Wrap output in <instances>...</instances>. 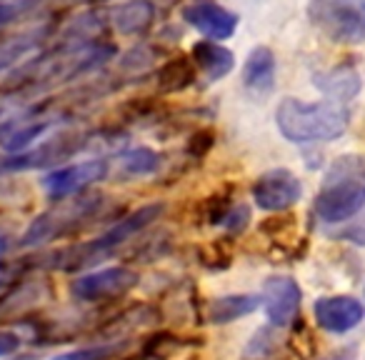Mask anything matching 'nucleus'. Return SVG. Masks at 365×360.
I'll use <instances>...</instances> for the list:
<instances>
[{"mask_svg": "<svg viewBox=\"0 0 365 360\" xmlns=\"http://www.w3.org/2000/svg\"><path fill=\"white\" fill-rule=\"evenodd\" d=\"M365 208V158L340 155L328 165L315 195V213L323 223H345Z\"/></svg>", "mask_w": 365, "mask_h": 360, "instance_id": "obj_1", "label": "nucleus"}, {"mask_svg": "<svg viewBox=\"0 0 365 360\" xmlns=\"http://www.w3.org/2000/svg\"><path fill=\"white\" fill-rule=\"evenodd\" d=\"M275 123L290 143H328L348 130V108L338 101L303 103L285 98L275 110Z\"/></svg>", "mask_w": 365, "mask_h": 360, "instance_id": "obj_2", "label": "nucleus"}, {"mask_svg": "<svg viewBox=\"0 0 365 360\" xmlns=\"http://www.w3.org/2000/svg\"><path fill=\"white\" fill-rule=\"evenodd\" d=\"M160 213H163V205H158V203L143 205V208H138L135 213H130L128 218L118 220V223L113 225L108 233H103L101 238H96V240H91V243H83V245H78V248H71V250H66V253H61V258L66 260V263H63V268L76 270V268H83V265L93 263L96 258L106 255L108 250L118 248V245H123L125 240H130L133 235H138L140 230H145L153 220L160 218Z\"/></svg>", "mask_w": 365, "mask_h": 360, "instance_id": "obj_3", "label": "nucleus"}, {"mask_svg": "<svg viewBox=\"0 0 365 360\" xmlns=\"http://www.w3.org/2000/svg\"><path fill=\"white\" fill-rule=\"evenodd\" d=\"M98 208H101V198H96V195L76 198V200L61 198V203H58L56 208L33 220V225L26 230V235H23V245H38V243H46V240L61 238L68 230H76L78 225L91 218Z\"/></svg>", "mask_w": 365, "mask_h": 360, "instance_id": "obj_4", "label": "nucleus"}, {"mask_svg": "<svg viewBox=\"0 0 365 360\" xmlns=\"http://www.w3.org/2000/svg\"><path fill=\"white\" fill-rule=\"evenodd\" d=\"M308 16L333 43L365 41V18L348 0H310Z\"/></svg>", "mask_w": 365, "mask_h": 360, "instance_id": "obj_5", "label": "nucleus"}, {"mask_svg": "<svg viewBox=\"0 0 365 360\" xmlns=\"http://www.w3.org/2000/svg\"><path fill=\"white\" fill-rule=\"evenodd\" d=\"M300 195H303L300 180L290 170H283V168L263 173L253 183V200L258 203V208L270 210V213L293 208L300 200Z\"/></svg>", "mask_w": 365, "mask_h": 360, "instance_id": "obj_6", "label": "nucleus"}, {"mask_svg": "<svg viewBox=\"0 0 365 360\" xmlns=\"http://www.w3.org/2000/svg\"><path fill=\"white\" fill-rule=\"evenodd\" d=\"M81 140L83 135H78V133H61V135L41 143L33 150H23L18 155L0 160V170H33V168H46L53 165V163L68 160L83 145Z\"/></svg>", "mask_w": 365, "mask_h": 360, "instance_id": "obj_7", "label": "nucleus"}, {"mask_svg": "<svg viewBox=\"0 0 365 360\" xmlns=\"http://www.w3.org/2000/svg\"><path fill=\"white\" fill-rule=\"evenodd\" d=\"M138 285V273L130 268H106L98 273L83 275L73 283V295L81 300H108L120 298Z\"/></svg>", "mask_w": 365, "mask_h": 360, "instance_id": "obj_8", "label": "nucleus"}, {"mask_svg": "<svg viewBox=\"0 0 365 360\" xmlns=\"http://www.w3.org/2000/svg\"><path fill=\"white\" fill-rule=\"evenodd\" d=\"M182 21L198 33H203L208 41H228L238 28V16L225 11L213 0H195L182 8Z\"/></svg>", "mask_w": 365, "mask_h": 360, "instance_id": "obj_9", "label": "nucleus"}, {"mask_svg": "<svg viewBox=\"0 0 365 360\" xmlns=\"http://www.w3.org/2000/svg\"><path fill=\"white\" fill-rule=\"evenodd\" d=\"M108 173L106 160H86L76 163V165L58 168L51 175L43 180L46 190L51 193V198H68V195H78L86 188H91L93 183L103 180Z\"/></svg>", "mask_w": 365, "mask_h": 360, "instance_id": "obj_10", "label": "nucleus"}, {"mask_svg": "<svg viewBox=\"0 0 365 360\" xmlns=\"http://www.w3.org/2000/svg\"><path fill=\"white\" fill-rule=\"evenodd\" d=\"M56 115L46 110H23L21 115L8 118L6 123H0V145L11 153L28 150L33 140L43 135L48 128H53Z\"/></svg>", "mask_w": 365, "mask_h": 360, "instance_id": "obj_11", "label": "nucleus"}, {"mask_svg": "<svg viewBox=\"0 0 365 360\" xmlns=\"http://www.w3.org/2000/svg\"><path fill=\"white\" fill-rule=\"evenodd\" d=\"M263 308L265 315L273 325H290L298 315L300 308V288L293 278H285V275H278V278H270L263 288Z\"/></svg>", "mask_w": 365, "mask_h": 360, "instance_id": "obj_12", "label": "nucleus"}, {"mask_svg": "<svg viewBox=\"0 0 365 360\" xmlns=\"http://www.w3.org/2000/svg\"><path fill=\"white\" fill-rule=\"evenodd\" d=\"M313 313L323 330H328V333H348L363 320L365 308L360 300L350 298V295H330V298H320L315 303Z\"/></svg>", "mask_w": 365, "mask_h": 360, "instance_id": "obj_13", "label": "nucleus"}, {"mask_svg": "<svg viewBox=\"0 0 365 360\" xmlns=\"http://www.w3.org/2000/svg\"><path fill=\"white\" fill-rule=\"evenodd\" d=\"M243 86L255 96L270 93L275 86V56L270 48L258 46L250 51L243 66Z\"/></svg>", "mask_w": 365, "mask_h": 360, "instance_id": "obj_14", "label": "nucleus"}, {"mask_svg": "<svg viewBox=\"0 0 365 360\" xmlns=\"http://www.w3.org/2000/svg\"><path fill=\"white\" fill-rule=\"evenodd\" d=\"M155 21V6L150 0H128L110 11V23L120 36H143Z\"/></svg>", "mask_w": 365, "mask_h": 360, "instance_id": "obj_15", "label": "nucleus"}, {"mask_svg": "<svg viewBox=\"0 0 365 360\" xmlns=\"http://www.w3.org/2000/svg\"><path fill=\"white\" fill-rule=\"evenodd\" d=\"M190 58H193L195 68L205 73L208 81H220L235 66L233 53L225 46H220L218 41H198L190 51Z\"/></svg>", "mask_w": 365, "mask_h": 360, "instance_id": "obj_16", "label": "nucleus"}, {"mask_svg": "<svg viewBox=\"0 0 365 360\" xmlns=\"http://www.w3.org/2000/svg\"><path fill=\"white\" fill-rule=\"evenodd\" d=\"M315 86L325 93L328 101H338V103H348L358 96L360 91V76L355 73V68L350 66H340L333 68L328 73H320L315 76Z\"/></svg>", "mask_w": 365, "mask_h": 360, "instance_id": "obj_17", "label": "nucleus"}, {"mask_svg": "<svg viewBox=\"0 0 365 360\" xmlns=\"http://www.w3.org/2000/svg\"><path fill=\"white\" fill-rule=\"evenodd\" d=\"M46 36H48V28H33V31H26L21 36H13L0 43V73H8L21 61H26L33 51L41 48Z\"/></svg>", "mask_w": 365, "mask_h": 360, "instance_id": "obj_18", "label": "nucleus"}, {"mask_svg": "<svg viewBox=\"0 0 365 360\" xmlns=\"http://www.w3.org/2000/svg\"><path fill=\"white\" fill-rule=\"evenodd\" d=\"M195 73H198V68H195L193 58H185V56L170 58V61L158 71V86L165 93L185 91V88L193 86Z\"/></svg>", "mask_w": 365, "mask_h": 360, "instance_id": "obj_19", "label": "nucleus"}, {"mask_svg": "<svg viewBox=\"0 0 365 360\" xmlns=\"http://www.w3.org/2000/svg\"><path fill=\"white\" fill-rule=\"evenodd\" d=\"M258 305L260 298H255V295H225V298H215L208 305L205 318L210 323H230V320H238L243 315L253 313Z\"/></svg>", "mask_w": 365, "mask_h": 360, "instance_id": "obj_20", "label": "nucleus"}, {"mask_svg": "<svg viewBox=\"0 0 365 360\" xmlns=\"http://www.w3.org/2000/svg\"><path fill=\"white\" fill-rule=\"evenodd\" d=\"M41 298V285H21V288L16 290V293L6 295V298L0 300V318H21V315H26L31 308H36V300Z\"/></svg>", "mask_w": 365, "mask_h": 360, "instance_id": "obj_21", "label": "nucleus"}, {"mask_svg": "<svg viewBox=\"0 0 365 360\" xmlns=\"http://www.w3.org/2000/svg\"><path fill=\"white\" fill-rule=\"evenodd\" d=\"M120 163L130 175H148L158 168V155L148 148H135V150L125 153Z\"/></svg>", "mask_w": 365, "mask_h": 360, "instance_id": "obj_22", "label": "nucleus"}, {"mask_svg": "<svg viewBox=\"0 0 365 360\" xmlns=\"http://www.w3.org/2000/svg\"><path fill=\"white\" fill-rule=\"evenodd\" d=\"M125 348L123 343H103V345H93V348H83V350H73V353L58 355L53 360H110L113 355H118Z\"/></svg>", "mask_w": 365, "mask_h": 360, "instance_id": "obj_23", "label": "nucleus"}, {"mask_svg": "<svg viewBox=\"0 0 365 360\" xmlns=\"http://www.w3.org/2000/svg\"><path fill=\"white\" fill-rule=\"evenodd\" d=\"M33 6V0H0V28L13 23L26 8Z\"/></svg>", "mask_w": 365, "mask_h": 360, "instance_id": "obj_24", "label": "nucleus"}, {"mask_svg": "<svg viewBox=\"0 0 365 360\" xmlns=\"http://www.w3.org/2000/svg\"><path fill=\"white\" fill-rule=\"evenodd\" d=\"M250 220V210L245 205H235V208H228L223 218V225H228L230 230H243Z\"/></svg>", "mask_w": 365, "mask_h": 360, "instance_id": "obj_25", "label": "nucleus"}, {"mask_svg": "<svg viewBox=\"0 0 365 360\" xmlns=\"http://www.w3.org/2000/svg\"><path fill=\"white\" fill-rule=\"evenodd\" d=\"M18 348V335L13 333H0V355H8Z\"/></svg>", "mask_w": 365, "mask_h": 360, "instance_id": "obj_26", "label": "nucleus"}]
</instances>
